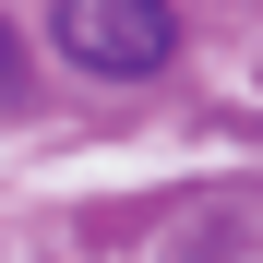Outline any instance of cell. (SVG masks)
I'll return each mask as SVG.
<instances>
[{"mask_svg": "<svg viewBox=\"0 0 263 263\" xmlns=\"http://www.w3.org/2000/svg\"><path fill=\"white\" fill-rule=\"evenodd\" d=\"M48 36L84 72H108V84L180 60V12H167V0H48Z\"/></svg>", "mask_w": 263, "mask_h": 263, "instance_id": "1", "label": "cell"}, {"mask_svg": "<svg viewBox=\"0 0 263 263\" xmlns=\"http://www.w3.org/2000/svg\"><path fill=\"white\" fill-rule=\"evenodd\" d=\"M0 96H12V36H0Z\"/></svg>", "mask_w": 263, "mask_h": 263, "instance_id": "2", "label": "cell"}]
</instances>
